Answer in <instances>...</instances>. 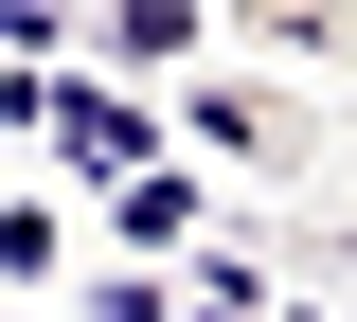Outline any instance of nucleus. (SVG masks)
Masks as SVG:
<instances>
[{
	"label": "nucleus",
	"instance_id": "f03ea898",
	"mask_svg": "<svg viewBox=\"0 0 357 322\" xmlns=\"http://www.w3.org/2000/svg\"><path fill=\"white\" fill-rule=\"evenodd\" d=\"M215 18H232V0H107V54H126V72H197Z\"/></svg>",
	"mask_w": 357,
	"mask_h": 322
},
{
	"label": "nucleus",
	"instance_id": "39448f33",
	"mask_svg": "<svg viewBox=\"0 0 357 322\" xmlns=\"http://www.w3.org/2000/svg\"><path fill=\"white\" fill-rule=\"evenodd\" d=\"M340 269H357V233H340Z\"/></svg>",
	"mask_w": 357,
	"mask_h": 322
},
{
	"label": "nucleus",
	"instance_id": "f257e3e1",
	"mask_svg": "<svg viewBox=\"0 0 357 322\" xmlns=\"http://www.w3.org/2000/svg\"><path fill=\"white\" fill-rule=\"evenodd\" d=\"M178 143H197V161H268V180H286V161H304V108L286 90H232V72H178Z\"/></svg>",
	"mask_w": 357,
	"mask_h": 322
},
{
	"label": "nucleus",
	"instance_id": "20e7f679",
	"mask_svg": "<svg viewBox=\"0 0 357 322\" xmlns=\"http://www.w3.org/2000/svg\"><path fill=\"white\" fill-rule=\"evenodd\" d=\"M126 233L178 251V233H197V161H126Z\"/></svg>",
	"mask_w": 357,
	"mask_h": 322
},
{
	"label": "nucleus",
	"instance_id": "7ed1b4c3",
	"mask_svg": "<svg viewBox=\"0 0 357 322\" xmlns=\"http://www.w3.org/2000/svg\"><path fill=\"white\" fill-rule=\"evenodd\" d=\"M232 36H268V54H357V0H232Z\"/></svg>",
	"mask_w": 357,
	"mask_h": 322
}]
</instances>
